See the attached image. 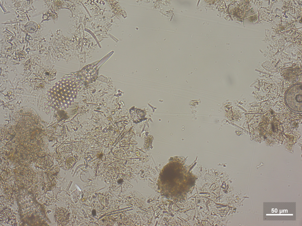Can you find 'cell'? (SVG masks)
I'll list each match as a JSON object with an SVG mask.
<instances>
[{
  "label": "cell",
  "mask_w": 302,
  "mask_h": 226,
  "mask_svg": "<svg viewBox=\"0 0 302 226\" xmlns=\"http://www.w3.org/2000/svg\"><path fill=\"white\" fill-rule=\"evenodd\" d=\"M79 83L76 78L65 76L56 83L47 93L48 101L53 106L66 107L74 101L78 94Z\"/></svg>",
  "instance_id": "6da1fadb"
},
{
  "label": "cell",
  "mask_w": 302,
  "mask_h": 226,
  "mask_svg": "<svg viewBox=\"0 0 302 226\" xmlns=\"http://www.w3.org/2000/svg\"><path fill=\"white\" fill-rule=\"evenodd\" d=\"M37 24L33 21L31 22L28 24L26 26V29L27 31L30 32H34L37 29Z\"/></svg>",
  "instance_id": "277c9868"
},
{
  "label": "cell",
  "mask_w": 302,
  "mask_h": 226,
  "mask_svg": "<svg viewBox=\"0 0 302 226\" xmlns=\"http://www.w3.org/2000/svg\"><path fill=\"white\" fill-rule=\"evenodd\" d=\"M141 111L138 109H136L132 113H131V116L132 118L136 120L141 118L143 116V113Z\"/></svg>",
  "instance_id": "3957f363"
},
{
  "label": "cell",
  "mask_w": 302,
  "mask_h": 226,
  "mask_svg": "<svg viewBox=\"0 0 302 226\" xmlns=\"http://www.w3.org/2000/svg\"><path fill=\"white\" fill-rule=\"evenodd\" d=\"M302 87L301 83L293 85L288 90L285 97V103L289 108L298 113L302 112Z\"/></svg>",
  "instance_id": "7a4b0ae2"
}]
</instances>
